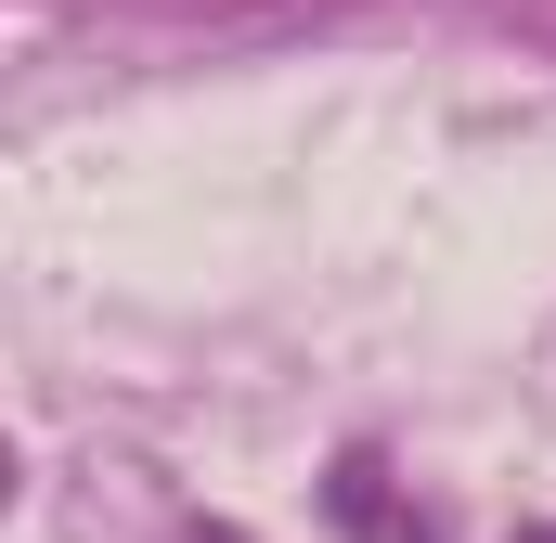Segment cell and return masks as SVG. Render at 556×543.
Masks as SVG:
<instances>
[]
</instances>
